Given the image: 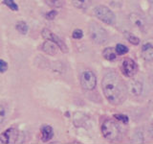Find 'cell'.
<instances>
[{
	"mask_svg": "<svg viewBox=\"0 0 153 144\" xmlns=\"http://www.w3.org/2000/svg\"><path fill=\"white\" fill-rule=\"evenodd\" d=\"M41 35L46 40H51L54 43H56L63 53L68 52V47H67V45L64 43V41L62 40L59 37H57L55 33H53L51 30H49V29H43L41 32Z\"/></svg>",
	"mask_w": 153,
	"mask_h": 144,
	"instance_id": "8992f818",
	"label": "cell"
},
{
	"mask_svg": "<svg viewBox=\"0 0 153 144\" xmlns=\"http://www.w3.org/2000/svg\"><path fill=\"white\" fill-rule=\"evenodd\" d=\"M102 133L104 138L109 141H115L120 137V128L118 124L112 119L104 120L102 125Z\"/></svg>",
	"mask_w": 153,
	"mask_h": 144,
	"instance_id": "3957f363",
	"label": "cell"
},
{
	"mask_svg": "<svg viewBox=\"0 0 153 144\" xmlns=\"http://www.w3.org/2000/svg\"><path fill=\"white\" fill-rule=\"evenodd\" d=\"M3 4H5L7 7H9L10 9L13 10V11H14V12L18 11L17 4L14 2L13 0H3Z\"/></svg>",
	"mask_w": 153,
	"mask_h": 144,
	"instance_id": "ffe728a7",
	"label": "cell"
},
{
	"mask_svg": "<svg viewBox=\"0 0 153 144\" xmlns=\"http://www.w3.org/2000/svg\"><path fill=\"white\" fill-rule=\"evenodd\" d=\"M129 21L132 24V25L139 29L141 31H145L146 30V24L145 21V18H143L142 16H140L139 14L136 13H133L129 14Z\"/></svg>",
	"mask_w": 153,
	"mask_h": 144,
	"instance_id": "30bf717a",
	"label": "cell"
},
{
	"mask_svg": "<svg viewBox=\"0 0 153 144\" xmlns=\"http://www.w3.org/2000/svg\"><path fill=\"white\" fill-rule=\"evenodd\" d=\"M72 2L76 8L85 10L90 6L91 0H72Z\"/></svg>",
	"mask_w": 153,
	"mask_h": 144,
	"instance_id": "9a60e30c",
	"label": "cell"
},
{
	"mask_svg": "<svg viewBox=\"0 0 153 144\" xmlns=\"http://www.w3.org/2000/svg\"><path fill=\"white\" fill-rule=\"evenodd\" d=\"M102 56L104 59H106L107 61H114V60H116V58H117L116 50H114L111 47H107L103 50Z\"/></svg>",
	"mask_w": 153,
	"mask_h": 144,
	"instance_id": "5bb4252c",
	"label": "cell"
},
{
	"mask_svg": "<svg viewBox=\"0 0 153 144\" xmlns=\"http://www.w3.org/2000/svg\"><path fill=\"white\" fill-rule=\"evenodd\" d=\"M72 37L76 38V40H79V38L83 37V32L81 31L80 29H76V30L73 32V34H72Z\"/></svg>",
	"mask_w": 153,
	"mask_h": 144,
	"instance_id": "7402d4cb",
	"label": "cell"
},
{
	"mask_svg": "<svg viewBox=\"0 0 153 144\" xmlns=\"http://www.w3.org/2000/svg\"><path fill=\"white\" fill-rule=\"evenodd\" d=\"M80 85L86 90H93L97 86V77L93 71L83 70L80 73Z\"/></svg>",
	"mask_w": 153,
	"mask_h": 144,
	"instance_id": "5b68a950",
	"label": "cell"
},
{
	"mask_svg": "<svg viewBox=\"0 0 153 144\" xmlns=\"http://www.w3.org/2000/svg\"><path fill=\"white\" fill-rule=\"evenodd\" d=\"M89 35L95 44H103L108 40V35L105 29L96 22H91L89 25Z\"/></svg>",
	"mask_w": 153,
	"mask_h": 144,
	"instance_id": "7a4b0ae2",
	"label": "cell"
},
{
	"mask_svg": "<svg viewBox=\"0 0 153 144\" xmlns=\"http://www.w3.org/2000/svg\"><path fill=\"white\" fill-rule=\"evenodd\" d=\"M148 1H149L150 3H152V4H153V0H148Z\"/></svg>",
	"mask_w": 153,
	"mask_h": 144,
	"instance_id": "484cf974",
	"label": "cell"
},
{
	"mask_svg": "<svg viewBox=\"0 0 153 144\" xmlns=\"http://www.w3.org/2000/svg\"><path fill=\"white\" fill-rule=\"evenodd\" d=\"M142 56L146 62L153 61V40H146L142 46Z\"/></svg>",
	"mask_w": 153,
	"mask_h": 144,
	"instance_id": "9c48e42d",
	"label": "cell"
},
{
	"mask_svg": "<svg viewBox=\"0 0 153 144\" xmlns=\"http://www.w3.org/2000/svg\"><path fill=\"white\" fill-rule=\"evenodd\" d=\"M94 14L100 20L108 24V25H113L115 21H116L115 14L108 7L103 6V5H99V6L95 7Z\"/></svg>",
	"mask_w": 153,
	"mask_h": 144,
	"instance_id": "277c9868",
	"label": "cell"
},
{
	"mask_svg": "<svg viewBox=\"0 0 153 144\" xmlns=\"http://www.w3.org/2000/svg\"><path fill=\"white\" fill-rule=\"evenodd\" d=\"M7 69H8L7 62L3 60H0V73H4L5 71H7Z\"/></svg>",
	"mask_w": 153,
	"mask_h": 144,
	"instance_id": "cb8c5ba5",
	"label": "cell"
},
{
	"mask_svg": "<svg viewBox=\"0 0 153 144\" xmlns=\"http://www.w3.org/2000/svg\"><path fill=\"white\" fill-rule=\"evenodd\" d=\"M114 118H116L117 120H119V121L123 122V124H127L129 121L128 117L126 115H123V114H114Z\"/></svg>",
	"mask_w": 153,
	"mask_h": 144,
	"instance_id": "44dd1931",
	"label": "cell"
},
{
	"mask_svg": "<svg viewBox=\"0 0 153 144\" xmlns=\"http://www.w3.org/2000/svg\"><path fill=\"white\" fill-rule=\"evenodd\" d=\"M102 88L104 96L110 104L118 106L126 101L127 96L126 85L115 72H109L104 75L102 82Z\"/></svg>",
	"mask_w": 153,
	"mask_h": 144,
	"instance_id": "6da1fadb",
	"label": "cell"
},
{
	"mask_svg": "<svg viewBox=\"0 0 153 144\" xmlns=\"http://www.w3.org/2000/svg\"><path fill=\"white\" fill-rule=\"evenodd\" d=\"M57 48H59V46L51 40H46L43 42V44L41 45V49L44 51L46 54L52 55V56L56 55L57 53Z\"/></svg>",
	"mask_w": 153,
	"mask_h": 144,
	"instance_id": "7c38bea8",
	"label": "cell"
},
{
	"mask_svg": "<svg viewBox=\"0 0 153 144\" xmlns=\"http://www.w3.org/2000/svg\"><path fill=\"white\" fill-rule=\"evenodd\" d=\"M121 70L123 72V74L126 77H133L137 73V70H138L137 64L132 59L126 58V59H124L123 62Z\"/></svg>",
	"mask_w": 153,
	"mask_h": 144,
	"instance_id": "52a82bcc",
	"label": "cell"
},
{
	"mask_svg": "<svg viewBox=\"0 0 153 144\" xmlns=\"http://www.w3.org/2000/svg\"><path fill=\"white\" fill-rule=\"evenodd\" d=\"M124 37L126 38V40L133 45H138L140 43V38L136 37L135 35H133L130 32H124Z\"/></svg>",
	"mask_w": 153,
	"mask_h": 144,
	"instance_id": "2e32d148",
	"label": "cell"
},
{
	"mask_svg": "<svg viewBox=\"0 0 153 144\" xmlns=\"http://www.w3.org/2000/svg\"><path fill=\"white\" fill-rule=\"evenodd\" d=\"M127 92L133 96H139L143 92V84L138 80H130L127 83Z\"/></svg>",
	"mask_w": 153,
	"mask_h": 144,
	"instance_id": "8fae6325",
	"label": "cell"
},
{
	"mask_svg": "<svg viewBox=\"0 0 153 144\" xmlns=\"http://www.w3.org/2000/svg\"><path fill=\"white\" fill-rule=\"evenodd\" d=\"M40 134H41V139L43 142H47L52 139L54 136V131L53 128L49 125H43L40 128Z\"/></svg>",
	"mask_w": 153,
	"mask_h": 144,
	"instance_id": "4fadbf2b",
	"label": "cell"
},
{
	"mask_svg": "<svg viewBox=\"0 0 153 144\" xmlns=\"http://www.w3.org/2000/svg\"><path fill=\"white\" fill-rule=\"evenodd\" d=\"M47 5L52 8H61L64 5L65 0H45Z\"/></svg>",
	"mask_w": 153,
	"mask_h": 144,
	"instance_id": "e0dca14e",
	"label": "cell"
},
{
	"mask_svg": "<svg viewBox=\"0 0 153 144\" xmlns=\"http://www.w3.org/2000/svg\"><path fill=\"white\" fill-rule=\"evenodd\" d=\"M5 117H6V110H5L2 105H0V124L3 123Z\"/></svg>",
	"mask_w": 153,
	"mask_h": 144,
	"instance_id": "603a6c76",
	"label": "cell"
},
{
	"mask_svg": "<svg viewBox=\"0 0 153 144\" xmlns=\"http://www.w3.org/2000/svg\"><path fill=\"white\" fill-rule=\"evenodd\" d=\"M115 50H116L117 54H119V55H124V54H126V53L128 52V48L126 45L119 43V44L116 45V48H115Z\"/></svg>",
	"mask_w": 153,
	"mask_h": 144,
	"instance_id": "d6986e66",
	"label": "cell"
},
{
	"mask_svg": "<svg viewBox=\"0 0 153 144\" xmlns=\"http://www.w3.org/2000/svg\"><path fill=\"white\" fill-rule=\"evenodd\" d=\"M16 30L20 34H22V35H25V34L28 33L29 27L27 25V23H25L24 21H19L16 24Z\"/></svg>",
	"mask_w": 153,
	"mask_h": 144,
	"instance_id": "ac0fdd59",
	"label": "cell"
},
{
	"mask_svg": "<svg viewBox=\"0 0 153 144\" xmlns=\"http://www.w3.org/2000/svg\"><path fill=\"white\" fill-rule=\"evenodd\" d=\"M56 14H57L56 11H50L45 14V17L47 19H49V20H52V19H54L56 16Z\"/></svg>",
	"mask_w": 153,
	"mask_h": 144,
	"instance_id": "d4e9b609",
	"label": "cell"
},
{
	"mask_svg": "<svg viewBox=\"0 0 153 144\" xmlns=\"http://www.w3.org/2000/svg\"><path fill=\"white\" fill-rule=\"evenodd\" d=\"M18 136L17 130L14 128H9L6 131H4L0 136V143L3 144H12L16 143Z\"/></svg>",
	"mask_w": 153,
	"mask_h": 144,
	"instance_id": "ba28073f",
	"label": "cell"
}]
</instances>
